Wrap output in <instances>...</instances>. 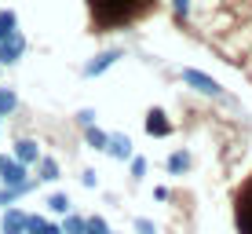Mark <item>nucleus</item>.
Instances as JSON below:
<instances>
[{
	"instance_id": "nucleus-20",
	"label": "nucleus",
	"mask_w": 252,
	"mask_h": 234,
	"mask_svg": "<svg viewBox=\"0 0 252 234\" xmlns=\"http://www.w3.org/2000/svg\"><path fill=\"white\" fill-rule=\"evenodd\" d=\"M135 234H158V227H154V220L139 216V220H135Z\"/></svg>"
},
{
	"instance_id": "nucleus-2",
	"label": "nucleus",
	"mask_w": 252,
	"mask_h": 234,
	"mask_svg": "<svg viewBox=\"0 0 252 234\" xmlns=\"http://www.w3.org/2000/svg\"><path fill=\"white\" fill-rule=\"evenodd\" d=\"M26 48H30V44H26L22 30H15L11 37H4V40H0V70H4V66H15L26 55Z\"/></svg>"
},
{
	"instance_id": "nucleus-13",
	"label": "nucleus",
	"mask_w": 252,
	"mask_h": 234,
	"mask_svg": "<svg viewBox=\"0 0 252 234\" xmlns=\"http://www.w3.org/2000/svg\"><path fill=\"white\" fill-rule=\"evenodd\" d=\"M15 110H19V92L0 84V117H11Z\"/></svg>"
},
{
	"instance_id": "nucleus-12",
	"label": "nucleus",
	"mask_w": 252,
	"mask_h": 234,
	"mask_svg": "<svg viewBox=\"0 0 252 234\" xmlns=\"http://www.w3.org/2000/svg\"><path fill=\"white\" fill-rule=\"evenodd\" d=\"M48 212L51 216H66V212H73V201H69V194H63V190H55V194L48 198Z\"/></svg>"
},
{
	"instance_id": "nucleus-18",
	"label": "nucleus",
	"mask_w": 252,
	"mask_h": 234,
	"mask_svg": "<svg viewBox=\"0 0 252 234\" xmlns=\"http://www.w3.org/2000/svg\"><path fill=\"white\" fill-rule=\"evenodd\" d=\"M128 172H132V179L146 176V158H143V154H132V158H128Z\"/></svg>"
},
{
	"instance_id": "nucleus-4",
	"label": "nucleus",
	"mask_w": 252,
	"mask_h": 234,
	"mask_svg": "<svg viewBox=\"0 0 252 234\" xmlns=\"http://www.w3.org/2000/svg\"><path fill=\"white\" fill-rule=\"evenodd\" d=\"M125 59V48H110V51H99V55L92 59V63L81 66V77H99L102 70H110L114 63H121Z\"/></svg>"
},
{
	"instance_id": "nucleus-15",
	"label": "nucleus",
	"mask_w": 252,
	"mask_h": 234,
	"mask_svg": "<svg viewBox=\"0 0 252 234\" xmlns=\"http://www.w3.org/2000/svg\"><path fill=\"white\" fill-rule=\"evenodd\" d=\"M106 135L110 132H102V128H95V125L84 128V143H88L92 150H106Z\"/></svg>"
},
{
	"instance_id": "nucleus-9",
	"label": "nucleus",
	"mask_w": 252,
	"mask_h": 234,
	"mask_svg": "<svg viewBox=\"0 0 252 234\" xmlns=\"http://www.w3.org/2000/svg\"><path fill=\"white\" fill-rule=\"evenodd\" d=\"M190 165H194L190 150H176V154H168V158H164V172H168V176H187Z\"/></svg>"
},
{
	"instance_id": "nucleus-26",
	"label": "nucleus",
	"mask_w": 252,
	"mask_h": 234,
	"mask_svg": "<svg viewBox=\"0 0 252 234\" xmlns=\"http://www.w3.org/2000/svg\"><path fill=\"white\" fill-rule=\"evenodd\" d=\"M110 234H114V231H110Z\"/></svg>"
},
{
	"instance_id": "nucleus-3",
	"label": "nucleus",
	"mask_w": 252,
	"mask_h": 234,
	"mask_svg": "<svg viewBox=\"0 0 252 234\" xmlns=\"http://www.w3.org/2000/svg\"><path fill=\"white\" fill-rule=\"evenodd\" d=\"M183 81H187V84H190L194 92L208 95V99H223V88H220V84H216V81H212L208 73H197L194 66H187V70H183Z\"/></svg>"
},
{
	"instance_id": "nucleus-22",
	"label": "nucleus",
	"mask_w": 252,
	"mask_h": 234,
	"mask_svg": "<svg viewBox=\"0 0 252 234\" xmlns=\"http://www.w3.org/2000/svg\"><path fill=\"white\" fill-rule=\"evenodd\" d=\"M81 183H84V187H95V183H99V172H95V168H84V172H81Z\"/></svg>"
},
{
	"instance_id": "nucleus-16",
	"label": "nucleus",
	"mask_w": 252,
	"mask_h": 234,
	"mask_svg": "<svg viewBox=\"0 0 252 234\" xmlns=\"http://www.w3.org/2000/svg\"><path fill=\"white\" fill-rule=\"evenodd\" d=\"M59 227H63V234H84V216H77V212H66Z\"/></svg>"
},
{
	"instance_id": "nucleus-8",
	"label": "nucleus",
	"mask_w": 252,
	"mask_h": 234,
	"mask_svg": "<svg viewBox=\"0 0 252 234\" xmlns=\"http://www.w3.org/2000/svg\"><path fill=\"white\" fill-rule=\"evenodd\" d=\"M26 216H30V212L7 205L4 216H0V234H26Z\"/></svg>"
},
{
	"instance_id": "nucleus-24",
	"label": "nucleus",
	"mask_w": 252,
	"mask_h": 234,
	"mask_svg": "<svg viewBox=\"0 0 252 234\" xmlns=\"http://www.w3.org/2000/svg\"><path fill=\"white\" fill-rule=\"evenodd\" d=\"M37 234H63V227H59V223H51V220H44V227H40Z\"/></svg>"
},
{
	"instance_id": "nucleus-14",
	"label": "nucleus",
	"mask_w": 252,
	"mask_h": 234,
	"mask_svg": "<svg viewBox=\"0 0 252 234\" xmlns=\"http://www.w3.org/2000/svg\"><path fill=\"white\" fill-rule=\"evenodd\" d=\"M15 30H19V15H15L11 7H0V40L11 37Z\"/></svg>"
},
{
	"instance_id": "nucleus-5",
	"label": "nucleus",
	"mask_w": 252,
	"mask_h": 234,
	"mask_svg": "<svg viewBox=\"0 0 252 234\" xmlns=\"http://www.w3.org/2000/svg\"><path fill=\"white\" fill-rule=\"evenodd\" d=\"M102 154H110L114 161H128L135 150H132V139H128L125 132H110L106 135V150H102Z\"/></svg>"
},
{
	"instance_id": "nucleus-11",
	"label": "nucleus",
	"mask_w": 252,
	"mask_h": 234,
	"mask_svg": "<svg viewBox=\"0 0 252 234\" xmlns=\"http://www.w3.org/2000/svg\"><path fill=\"white\" fill-rule=\"evenodd\" d=\"M37 190V179H33L30 187H0V209H7V205H15L19 198H26V194H33Z\"/></svg>"
},
{
	"instance_id": "nucleus-21",
	"label": "nucleus",
	"mask_w": 252,
	"mask_h": 234,
	"mask_svg": "<svg viewBox=\"0 0 252 234\" xmlns=\"http://www.w3.org/2000/svg\"><path fill=\"white\" fill-rule=\"evenodd\" d=\"M77 125H81V128H88V125H95V110H88V106H84L81 114H77Z\"/></svg>"
},
{
	"instance_id": "nucleus-10",
	"label": "nucleus",
	"mask_w": 252,
	"mask_h": 234,
	"mask_svg": "<svg viewBox=\"0 0 252 234\" xmlns=\"http://www.w3.org/2000/svg\"><path fill=\"white\" fill-rule=\"evenodd\" d=\"M33 168H37V183H55L59 179V161L48 158V154H40V161L33 165Z\"/></svg>"
},
{
	"instance_id": "nucleus-17",
	"label": "nucleus",
	"mask_w": 252,
	"mask_h": 234,
	"mask_svg": "<svg viewBox=\"0 0 252 234\" xmlns=\"http://www.w3.org/2000/svg\"><path fill=\"white\" fill-rule=\"evenodd\" d=\"M84 234H110L102 216H84Z\"/></svg>"
},
{
	"instance_id": "nucleus-6",
	"label": "nucleus",
	"mask_w": 252,
	"mask_h": 234,
	"mask_svg": "<svg viewBox=\"0 0 252 234\" xmlns=\"http://www.w3.org/2000/svg\"><path fill=\"white\" fill-rule=\"evenodd\" d=\"M146 132H150L154 139H168L172 135V121H168V114H164L161 106H154L150 114H146Z\"/></svg>"
},
{
	"instance_id": "nucleus-25",
	"label": "nucleus",
	"mask_w": 252,
	"mask_h": 234,
	"mask_svg": "<svg viewBox=\"0 0 252 234\" xmlns=\"http://www.w3.org/2000/svg\"><path fill=\"white\" fill-rule=\"evenodd\" d=\"M154 201H168V187H154Z\"/></svg>"
},
{
	"instance_id": "nucleus-1",
	"label": "nucleus",
	"mask_w": 252,
	"mask_h": 234,
	"mask_svg": "<svg viewBox=\"0 0 252 234\" xmlns=\"http://www.w3.org/2000/svg\"><path fill=\"white\" fill-rule=\"evenodd\" d=\"M37 176H30L22 161H15L11 154H0V187H30Z\"/></svg>"
},
{
	"instance_id": "nucleus-7",
	"label": "nucleus",
	"mask_w": 252,
	"mask_h": 234,
	"mask_svg": "<svg viewBox=\"0 0 252 234\" xmlns=\"http://www.w3.org/2000/svg\"><path fill=\"white\" fill-rule=\"evenodd\" d=\"M40 154H44V150H40V143H37V139H19V143H15V150H11V158H15V161H22L26 168H33V165L40 161Z\"/></svg>"
},
{
	"instance_id": "nucleus-23",
	"label": "nucleus",
	"mask_w": 252,
	"mask_h": 234,
	"mask_svg": "<svg viewBox=\"0 0 252 234\" xmlns=\"http://www.w3.org/2000/svg\"><path fill=\"white\" fill-rule=\"evenodd\" d=\"M172 7H176L179 19H187V15H190V0H172Z\"/></svg>"
},
{
	"instance_id": "nucleus-19",
	"label": "nucleus",
	"mask_w": 252,
	"mask_h": 234,
	"mask_svg": "<svg viewBox=\"0 0 252 234\" xmlns=\"http://www.w3.org/2000/svg\"><path fill=\"white\" fill-rule=\"evenodd\" d=\"M44 220H48V216H40V212H30V216H26V234H37L40 227H44Z\"/></svg>"
}]
</instances>
